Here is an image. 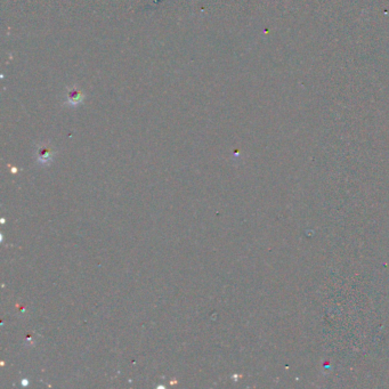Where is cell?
Masks as SVG:
<instances>
[{
	"label": "cell",
	"mask_w": 389,
	"mask_h": 389,
	"mask_svg": "<svg viewBox=\"0 0 389 389\" xmlns=\"http://www.w3.org/2000/svg\"><path fill=\"white\" fill-rule=\"evenodd\" d=\"M85 100V94L83 91L78 88L77 86L70 87L66 90V103L70 106H77Z\"/></svg>",
	"instance_id": "cell-2"
},
{
	"label": "cell",
	"mask_w": 389,
	"mask_h": 389,
	"mask_svg": "<svg viewBox=\"0 0 389 389\" xmlns=\"http://www.w3.org/2000/svg\"><path fill=\"white\" fill-rule=\"evenodd\" d=\"M54 154H55V151L51 145L48 144L39 145L36 151L37 161L41 163V165H47V163L52 162L53 158H54Z\"/></svg>",
	"instance_id": "cell-1"
}]
</instances>
